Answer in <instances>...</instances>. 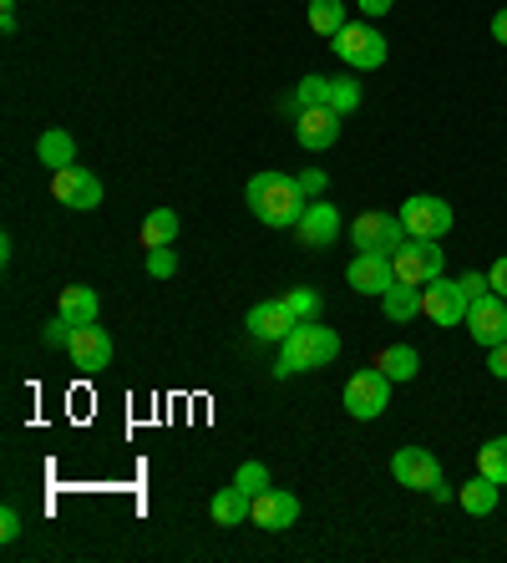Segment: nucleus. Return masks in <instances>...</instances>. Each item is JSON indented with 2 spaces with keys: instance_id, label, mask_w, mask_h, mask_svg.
<instances>
[{
  "instance_id": "nucleus-1",
  "label": "nucleus",
  "mask_w": 507,
  "mask_h": 563,
  "mask_svg": "<svg viewBox=\"0 0 507 563\" xmlns=\"http://www.w3.org/2000/svg\"><path fill=\"white\" fill-rule=\"evenodd\" d=\"M244 198H249V213H254L264 229H295L299 213H305V203H310L289 173H254L249 188H244Z\"/></svg>"
},
{
  "instance_id": "nucleus-2",
  "label": "nucleus",
  "mask_w": 507,
  "mask_h": 563,
  "mask_svg": "<svg viewBox=\"0 0 507 563\" xmlns=\"http://www.w3.org/2000/svg\"><path fill=\"white\" fill-rule=\"evenodd\" d=\"M340 355V335L320 320H299L289 330L285 341H279V361H274V376H299V371H315V366H330Z\"/></svg>"
},
{
  "instance_id": "nucleus-3",
  "label": "nucleus",
  "mask_w": 507,
  "mask_h": 563,
  "mask_svg": "<svg viewBox=\"0 0 507 563\" xmlns=\"http://www.w3.org/2000/svg\"><path fill=\"white\" fill-rule=\"evenodd\" d=\"M390 472H396V483H401V487L431 493L437 503H452L456 498L452 487H447V477H442V462L431 457L427 446H401V452L390 457Z\"/></svg>"
},
{
  "instance_id": "nucleus-4",
  "label": "nucleus",
  "mask_w": 507,
  "mask_h": 563,
  "mask_svg": "<svg viewBox=\"0 0 507 563\" xmlns=\"http://www.w3.org/2000/svg\"><path fill=\"white\" fill-rule=\"evenodd\" d=\"M330 52L351 66V71H376V66H386V36L376 26H365V21H345L330 36Z\"/></svg>"
},
{
  "instance_id": "nucleus-5",
  "label": "nucleus",
  "mask_w": 507,
  "mask_h": 563,
  "mask_svg": "<svg viewBox=\"0 0 507 563\" xmlns=\"http://www.w3.org/2000/svg\"><path fill=\"white\" fill-rule=\"evenodd\" d=\"M401 223H406V234L411 239H447L452 234V223H456V213H452V203L437 198V194H411L401 203Z\"/></svg>"
},
{
  "instance_id": "nucleus-6",
  "label": "nucleus",
  "mask_w": 507,
  "mask_h": 563,
  "mask_svg": "<svg viewBox=\"0 0 507 563\" xmlns=\"http://www.w3.org/2000/svg\"><path fill=\"white\" fill-rule=\"evenodd\" d=\"M390 264H396L401 285H431V279H442V239H406L390 254Z\"/></svg>"
},
{
  "instance_id": "nucleus-7",
  "label": "nucleus",
  "mask_w": 507,
  "mask_h": 563,
  "mask_svg": "<svg viewBox=\"0 0 507 563\" xmlns=\"http://www.w3.org/2000/svg\"><path fill=\"white\" fill-rule=\"evenodd\" d=\"M406 239H411V234H406L401 213L371 209V213H361V219L351 223V244H355V250H371V254H396Z\"/></svg>"
},
{
  "instance_id": "nucleus-8",
  "label": "nucleus",
  "mask_w": 507,
  "mask_h": 563,
  "mask_svg": "<svg viewBox=\"0 0 507 563\" xmlns=\"http://www.w3.org/2000/svg\"><path fill=\"white\" fill-rule=\"evenodd\" d=\"M386 407H390V376L381 366L355 371V376L345 380V411H351L355 421H376Z\"/></svg>"
},
{
  "instance_id": "nucleus-9",
  "label": "nucleus",
  "mask_w": 507,
  "mask_h": 563,
  "mask_svg": "<svg viewBox=\"0 0 507 563\" xmlns=\"http://www.w3.org/2000/svg\"><path fill=\"white\" fill-rule=\"evenodd\" d=\"M467 295H462V279H431V285H421V314H427L437 330L447 325H462L467 320Z\"/></svg>"
},
{
  "instance_id": "nucleus-10",
  "label": "nucleus",
  "mask_w": 507,
  "mask_h": 563,
  "mask_svg": "<svg viewBox=\"0 0 507 563\" xmlns=\"http://www.w3.org/2000/svg\"><path fill=\"white\" fill-rule=\"evenodd\" d=\"M52 194H56V203L87 213V209H97V203H102V178H97L91 168H81V163H71V168H56L52 173Z\"/></svg>"
},
{
  "instance_id": "nucleus-11",
  "label": "nucleus",
  "mask_w": 507,
  "mask_h": 563,
  "mask_svg": "<svg viewBox=\"0 0 507 563\" xmlns=\"http://www.w3.org/2000/svg\"><path fill=\"white\" fill-rule=\"evenodd\" d=\"M462 325L472 330V341H477L482 351L503 345V341H507V300L487 289L482 300H472V305H467V320H462Z\"/></svg>"
},
{
  "instance_id": "nucleus-12",
  "label": "nucleus",
  "mask_w": 507,
  "mask_h": 563,
  "mask_svg": "<svg viewBox=\"0 0 507 563\" xmlns=\"http://www.w3.org/2000/svg\"><path fill=\"white\" fill-rule=\"evenodd\" d=\"M345 279H351L355 295H386L390 285H396V264H390V254H371V250H355L351 269H345Z\"/></svg>"
},
{
  "instance_id": "nucleus-13",
  "label": "nucleus",
  "mask_w": 507,
  "mask_h": 563,
  "mask_svg": "<svg viewBox=\"0 0 507 563\" xmlns=\"http://www.w3.org/2000/svg\"><path fill=\"white\" fill-rule=\"evenodd\" d=\"M295 234H299V244H305V250H330V244L340 239L335 203H326V198L305 203V213H299V223H295Z\"/></svg>"
},
{
  "instance_id": "nucleus-14",
  "label": "nucleus",
  "mask_w": 507,
  "mask_h": 563,
  "mask_svg": "<svg viewBox=\"0 0 507 563\" xmlns=\"http://www.w3.org/2000/svg\"><path fill=\"white\" fill-rule=\"evenodd\" d=\"M340 112H330V107H305L295 118V143L305 147V153H326L330 143L340 137Z\"/></svg>"
},
{
  "instance_id": "nucleus-15",
  "label": "nucleus",
  "mask_w": 507,
  "mask_h": 563,
  "mask_svg": "<svg viewBox=\"0 0 507 563\" xmlns=\"http://www.w3.org/2000/svg\"><path fill=\"white\" fill-rule=\"evenodd\" d=\"M66 355H71V366H81V371H107L112 366V335H107L97 320H91V325H77Z\"/></svg>"
},
{
  "instance_id": "nucleus-16",
  "label": "nucleus",
  "mask_w": 507,
  "mask_h": 563,
  "mask_svg": "<svg viewBox=\"0 0 507 563\" xmlns=\"http://www.w3.org/2000/svg\"><path fill=\"white\" fill-rule=\"evenodd\" d=\"M249 335H254V341H269V345H279L289 335V330L299 325L295 314H289V305L285 300H264V305H254V310H249Z\"/></svg>"
},
{
  "instance_id": "nucleus-17",
  "label": "nucleus",
  "mask_w": 507,
  "mask_h": 563,
  "mask_svg": "<svg viewBox=\"0 0 507 563\" xmlns=\"http://www.w3.org/2000/svg\"><path fill=\"white\" fill-rule=\"evenodd\" d=\"M295 518H299V498H295V493H285V487H269V493H260V498H254V523L269 528V533L295 528Z\"/></svg>"
},
{
  "instance_id": "nucleus-18",
  "label": "nucleus",
  "mask_w": 507,
  "mask_h": 563,
  "mask_svg": "<svg viewBox=\"0 0 507 563\" xmlns=\"http://www.w3.org/2000/svg\"><path fill=\"white\" fill-rule=\"evenodd\" d=\"M209 518L219 528H239L244 523V518H254V498H249L244 487H219V493H213V503H209Z\"/></svg>"
},
{
  "instance_id": "nucleus-19",
  "label": "nucleus",
  "mask_w": 507,
  "mask_h": 563,
  "mask_svg": "<svg viewBox=\"0 0 507 563\" xmlns=\"http://www.w3.org/2000/svg\"><path fill=\"white\" fill-rule=\"evenodd\" d=\"M36 163H46V168H71L77 163V137L71 132H62V128H52V132H41L36 137Z\"/></svg>"
},
{
  "instance_id": "nucleus-20",
  "label": "nucleus",
  "mask_w": 507,
  "mask_h": 563,
  "mask_svg": "<svg viewBox=\"0 0 507 563\" xmlns=\"http://www.w3.org/2000/svg\"><path fill=\"white\" fill-rule=\"evenodd\" d=\"M97 310H102V300H97V289H87V285H66L62 300H56V314H66L71 325H91Z\"/></svg>"
},
{
  "instance_id": "nucleus-21",
  "label": "nucleus",
  "mask_w": 507,
  "mask_h": 563,
  "mask_svg": "<svg viewBox=\"0 0 507 563\" xmlns=\"http://www.w3.org/2000/svg\"><path fill=\"white\" fill-rule=\"evenodd\" d=\"M381 310H386V320H396V325H401V320H417L421 314V285H401V279H396V285L381 295Z\"/></svg>"
},
{
  "instance_id": "nucleus-22",
  "label": "nucleus",
  "mask_w": 507,
  "mask_h": 563,
  "mask_svg": "<svg viewBox=\"0 0 507 563\" xmlns=\"http://www.w3.org/2000/svg\"><path fill=\"white\" fill-rule=\"evenodd\" d=\"M456 503H462V512H472V518H487V512L497 508V483L493 477H472V483L456 487Z\"/></svg>"
},
{
  "instance_id": "nucleus-23",
  "label": "nucleus",
  "mask_w": 507,
  "mask_h": 563,
  "mask_svg": "<svg viewBox=\"0 0 507 563\" xmlns=\"http://www.w3.org/2000/svg\"><path fill=\"white\" fill-rule=\"evenodd\" d=\"M376 366L386 371L390 380H411L421 371V355H417V345H386V351L376 355Z\"/></svg>"
},
{
  "instance_id": "nucleus-24",
  "label": "nucleus",
  "mask_w": 507,
  "mask_h": 563,
  "mask_svg": "<svg viewBox=\"0 0 507 563\" xmlns=\"http://www.w3.org/2000/svg\"><path fill=\"white\" fill-rule=\"evenodd\" d=\"M315 36H335L345 26V0H310V11H305Z\"/></svg>"
},
{
  "instance_id": "nucleus-25",
  "label": "nucleus",
  "mask_w": 507,
  "mask_h": 563,
  "mask_svg": "<svg viewBox=\"0 0 507 563\" xmlns=\"http://www.w3.org/2000/svg\"><path fill=\"white\" fill-rule=\"evenodd\" d=\"M326 97H330V77H305L295 92L285 97V112L289 118H299L305 107H326Z\"/></svg>"
},
{
  "instance_id": "nucleus-26",
  "label": "nucleus",
  "mask_w": 507,
  "mask_h": 563,
  "mask_svg": "<svg viewBox=\"0 0 507 563\" xmlns=\"http://www.w3.org/2000/svg\"><path fill=\"white\" fill-rule=\"evenodd\" d=\"M178 239V213L173 209H153L143 219V244L147 250H157V244H173Z\"/></svg>"
},
{
  "instance_id": "nucleus-27",
  "label": "nucleus",
  "mask_w": 507,
  "mask_h": 563,
  "mask_svg": "<svg viewBox=\"0 0 507 563\" xmlns=\"http://www.w3.org/2000/svg\"><path fill=\"white\" fill-rule=\"evenodd\" d=\"M477 472L482 477H493L497 487L507 483V437H493V442L477 452Z\"/></svg>"
},
{
  "instance_id": "nucleus-28",
  "label": "nucleus",
  "mask_w": 507,
  "mask_h": 563,
  "mask_svg": "<svg viewBox=\"0 0 507 563\" xmlns=\"http://www.w3.org/2000/svg\"><path fill=\"white\" fill-rule=\"evenodd\" d=\"M326 107H330V112H340V118H351L355 107H361V81H355V77H330Z\"/></svg>"
},
{
  "instance_id": "nucleus-29",
  "label": "nucleus",
  "mask_w": 507,
  "mask_h": 563,
  "mask_svg": "<svg viewBox=\"0 0 507 563\" xmlns=\"http://www.w3.org/2000/svg\"><path fill=\"white\" fill-rule=\"evenodd\" d=\"M279 300L289 305L295 320H320V310H326V300H320L315 289H289V295H279Z\"/></svg>"
},
{
  "instance_id": "nucleus-30",
  "label": "nucleus",
  "mask_w": 507,
  "mask_h": 563,
  "mask_svg": "<svg viewBox=\"0 0 507 563\" xmlns=\"http://www.w3.org/2000/svg\"><path fill=\"white\" fill-rule=\"evenodd\" d=\"M234 483L244 487L249 498H260V493H269V487H274V477H269V467H264V462H244V467L234 472Z\"/></svg>"
},
{
  "instance_id": "nucleus-31",
  "label": "nucleus",
  "mask_w": 507,
  "mask_h": 563,
  "mask_svg": "<svg viewBox=\"0 0 507 563\" xmlns=\"http://www.w3.org/2000/svg\"><path fill=\"white\" fill-rule=\"evenodd\" d=\"M143 269L153 279H173V275H178V254H173V244H157V250H147Z\"/></svg>"
},
{
  "instance_id": "nucleus-32",
  "label": "nucleus",
  "mask_w": 507,
  "mask_h": 563,
  "mask_svg": "<svg viewBox=\"0 0 507 563\" xmlns=\"http://www.w3.org/2000/svg\"><path fill=\"white\" fill-rule=\"evenodd\" d=\"M71 320H66V314H56V320H46V330H41V345H52V351H66V345H71Z\"/></svg>"
},
{
  "instance_id": "nucleus-33",
  "label": "nucleus",
  "mask_w": 507,
  "mask_h": 563,
  "mask_svg": "<svg viewBox=\"0 0 507 563\" xmlns=\"http://www.w3.org/2000/svg\"><path fill=\"white\" fill-rule=\"evenodd\" d=\"M295 184H299V194H305V198H310V203H315V198H326L330 178H326V173H320V168H305V173H295Z\"/></svg>"
},
{
  "instance_id": "nucleus-34",
  "label": "nucleus",
  "mask_w": 507,
  "mask_h": 563,
  "mask_svg": "<svg viewBox=\"0 0 507 563\" xmlns=\"http://www.w3.org/2000/svg\"><path fill=\"white\" fill-rule=\"evenodd\" d=\"M0 538H5V543H15V538H21V512H15V508H0Z\"/></svg>"
},
{
  "instance_id": "nucleus-35",
  "label": "nucleus",
  "mask_w": 507,
  "mask_h": 563,
  "mask_svg": "<svg viewBox=\"0 0 507 563\" xmlns=\"http://www.w3.org/2000/svg\"><path fill=\"white\" fill-rule=\"evenodd\" d=\"M487 275H477V269H472V275H462V295H467V300H482V295H487Z\"/></svg>"
},
{
  "instance_id": "nucleus-36",
  "label": "nucleus",
  "mask_w": 507,
  "mask_h": 563,
  "mask_svg": "<svg viewBox=\"0 0 507 563\" xmlns=\"http://www.w3.org/2000/svg\"><path fill=\"white\" fill-rule=\"evenodd\" d=\"M487 285H493V295H503V300H507V254L493 264V269H487Z\"/></svg>"
},
{
  "instance_id": "nucleus-37",
  "label": "nucleus",
  "mask_w": 507,
  "mask_h": 563,
  "mask_svg": "<svg viewBox=\"0 0 507 563\" xmlns=\"http://www.w3.org/2000/svg\"><path fill=\"white\" fill-rule=\"evenodd\" d=\"M487 371H493L497 380H507V341H503V345H493V351H487Z\"/></svg>"
},
{
  "instance_id": "nucleus-38",
  "label": "nucleus",
  "mask_w": 507,
  "mask_h": 563,
  "mask_svg": "<svg viewBox=\"0 0 507 563\" xmlns=\"http://www.w3.org/2000/svg\"><path fill=\"white\" fill-rule=\"evenodd\" d=\"M0 31L15 36V0H0Z\"/></svg>"
},
{
  "instance_id": "nucleus-39",
  "label": "nucleus",
  "mask_w": 507,
  "mask_h": 563,
  "mask_svg": "<svg viewBox=\"0 0 507 563\" xmlns=\"http://www.w3.org/2000/svg\"><path fill=\"white\" fill-rule=\"evenodd\" d=\"M355 5H361L365 15H386L390 5H396V0H355Z\"/></svg>"
},
{
  "instance_id": "nucleus-40",
  "label": "nucleus",
  "mask_w": 507,
  "mask_h": 563,
  "mask_svg": "<svg viewBox=\"0 0 507 563\" xmlns=\"http://www.w3.org/2000/svg\"><path fill=\"white\" fill-rule=\"evenodd\" d=\"M493 41H497V46H507V11L493 15Z\"/></svg>"
}]
</instances>
